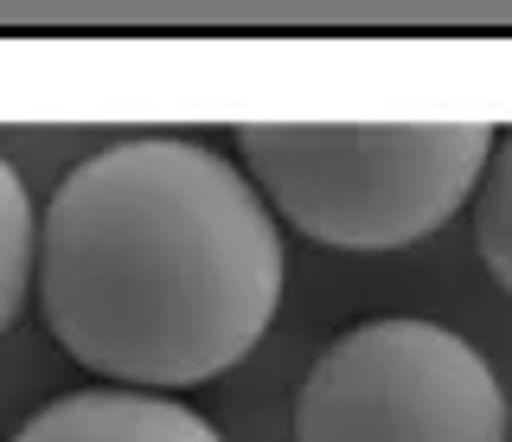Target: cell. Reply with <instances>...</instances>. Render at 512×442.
<instances>
[{"label":"cell","mask_w":512,"mask_h":442,"mask_svg":"<svg viewBox=\"0 0 512 442\" xmlns=\"http://www.w3.org/2000/svg\"><path fill=\"white\" fill-rule=\"evenodd\" d=\"M39 302L52 340L109 385H205L276 321V212L199 141H109L45 205Z\"/></svg>","instance_id":"6da1fadb"},{"label":"cell","mask_w":512,"mask_h":442,"mask_svg":"<svg viewBox=\"0 0 512 442\" xmlns=\"http://www.w3.org/2000/svg\"><path fill=\"white\" fill-rule=\"evenodd\" d=\"M487 122H250L237 154L301 238L333 250H397L442 231L480 193Z\"/></svg>","instance_id":"7a4b0ae2"},{"label":"cell","mask_w":512,"mask_h":442,"mask_svg":"<svg viewBox=\"0 0 512 442\" xmlns=\"http://www.w3.org/2000/svg\"><path fill=\"white\" fill-rule=\"evenodd\" d=\"M295 442H506V391L455 327L384 314L308 366Z\"/></svg>","instance_id":"3957f363"},{"label":"cell","mask_w":512,"mask_h":442,"mask_svg":"<svg viewBox=\"0 0 512 442\" xmlns=\"http://www.w3.org/2000/svg\"><path fill=\"white\" fill-rule=\"evenodd\" d=\"M13 442H224V436L180 398L96 385V391H71V398H52L45 410H32Z\"/></svg>","instance_id":"277c9868"},{"label":"cell","mask_w":512,"mask_h":442,"mask_svg":"<svg viewBox=\"0 0 512 442\" xmlns=\"http://www.w3.org/2000/svg\"><path fill=\"white\" fill-rule=\"evenodd\" d=\"M32 263H39V225H32V199L20 186L13 161H0V334L13 327V314L26 302Z\"/></svg>","instance_id":"5b68a950"},{"label":"cell","mask_w":512,"mask_h":442,"mask_svg":"<svg viewBox=\"0 0 512 442\" xmlns=\"http://www.w3.org/2000/svg\"><path fill=\"white\" fill-rule=\"evenodd\" d=\"M474 244H480V263L493 270V282L512 295V135L493 141V161H487V173H480Z\"/></svg>","instance_id":"8992f818"}]
</instances>
